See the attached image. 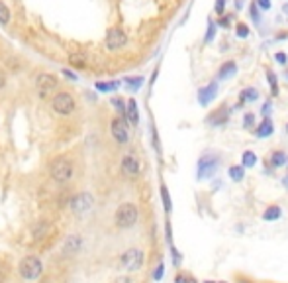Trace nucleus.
<instances>
[{
  "mask_svg": "<svg viewBox=\"0 0 288 283\" xmlns=\"http://www.w3.org/2000/svg\"><path fill=\"white\" fill-rule=\"evenodd\" d=\"M49 175L57 185H67L75 175V163L69 157L59 155L49 163Z\"/></svg>",
  "mask_w": 288,
  "mask_h": 283,
  "instance_id": "nucleus-1",
  "label": "nucleus"
},
{
  "mask_svg": "<svg viewBox=\"0 0 288 283\" xmlns=\"http://www.w3.org/2000/svg\"><path fill=\"white\" fill-rule=\"evenodd\" d=\"M34 90L41 101H49L51 95L55 90H59V77L55 73H47V71H39L34 77Z\"/></svg>",
  "mask_w": 288,
  "mask_h": 283,
  "instance_id": "nucleus-2",
  "label": "nucleus"
},
{
  "mask_svg": "<svg viewBox=\"0 0 288 283\" xmlns=\"http://www.w3.org/2000/svg\"><path fill=\"white\" fill-rule=\"evenodd\" d=\"M51 110L57 116H71L76 110V101L71 90H55L51 95Z\"/></svg>",
  "mask_w": 288,
  "mask_h": 283,
  "instance_id": "nucleus-3",
  "label": "nucleus"
},
{
  "mask_svg": "<svg viewBox=\"0 0 288 283\" xmlns=\"http://www.w3.org/2000/svg\"><path fill=\"white\" fill-rule=\"evenodd\" d=\"M138 206L134 203H122V205L116 208V215H114V222L118 228H132L136 222H138Z\"/></svg>",
  "mask_w": 288,
  "mask_h": 283,
  "instance_id": "nucleus-4",
  "label": "nucleus"
},
{
  "mask_svg": "<svg viewBox=\"0 0 288 283\" xmlns=\"http://www.w3.org/2000/svg\"><path fill=\"white\" fill-rule=\"evenodd\" d=\"M18 271H20V275H22L24 279H28V281H34V279H38L39 275H41V271H43V264L39 262V257L25 256L24 260L20 262Z\"/></svg>",
  "mask_w": 288,
  "mask_h": 283,
  "instance_id": "nucleus-5",
  "label": "nucleus"
},
{
  "mask_svg": "<svg viewBox=\"0 0 288 283\" xmlns=\"http://www.w3.org/2000/svg\"><path fill=\"white\" fill-rule=\"evenodd\" d=\"M127 34H125L122 28H110L108 32H106V38H104V48L108 50V52H120V50H124L125 45H127Z\"/></svg>",
  "mask_w": 288,
  "mask_h": 283,
  "instance_id": "nucleus-6",
  "label": "nucleus"
},
{
  "mask_svg": "<svg viewBox=\"0 0 288 283\" xmlns=\"http://www.w3.org/2000/svg\"><path fill=\"white\" fill-rule=\"evenodd\" d=\"M110 134L116 144L120 146H125L129 142V130H127V120L122 118V116H114L110 120Z\"/></svg>",
  "mask_w": 288,
  "mask_h": 283,
  "instance_id": "nucleus-7",
  "label": "nucleus"
},
{
  "mask_svg": "<svg viewBox=\"0 0 288 283\" xmlns=\"http://www.w3.org/2000/svg\"><path fill=\"white\" fill-rule=\"evenodd\" d=\"M120 264H122V268L127 271H136L139 270L141 266H143V252L138 250V248H132V250H127L122 254L120 257Z\"/></svg>",
  "mask_w": 288,
  "mask_h": 283,
  "instance_id": "nucleus-8",
  "label": "nucleus"
},
{
  "mask_svg": "<svg viewBox=\"0 0 288 283\" xmlns=\"http://www.w3.org/2000/svg\"><path fill=\"white\" fill-rule=\"evenodd\" d=\"M92 205H94V199H92V195L90 193L75 195V197H71V203H69V206L75 210L76 215L87 213L88 208H92Z\"/></svg>",
  "mask_w": 288,
  "mask_h": 283,
  "instance_id": "nucleus-9",
  "label": "nucleus"
},
{
  "mask_svg": "<svg viewBox=\"0 0 288 283\" xmlns=\"http://www.w3.org/2000/svg\"><path fill=\"white\" fill-rule=\"evenodd\" d=\"M120 169H122V173H124L125 177H129V179L138 177V175H139V161H138V157H136L134 154H125L124 157H122Z\"/></svg>",
  "mask_w": 288,
  "mask_h": 283,
  "instance_id": "nucleus-10",
  "label": "nucleus"
},
{
  "mask_svg": "<svg viewBox=\"0 0 288 283\" xmlns=\"http://www.w3.org/2000/svg\"><path fill=\"white\" fill-rule=\"evenodd\" d=\"M218 166H220L218 157H212V155H204L200 161H198V179H206V177H210L212 173H216Z\"/></svg>",
  "mask_w": 288,
  "mask_h": 283,
  "instance_id": "nucleus-11",
  "label": "nucleus"
},
{
  "mask_svg": "<svg viewBox=\"0 0 288 283\" xmlns=\"http://www.w3.org/2000/svg\"><path fill=\"white\" fill-rule=\"evenodd\" d=\"M81 246H83V238L78 234H71L65 238L63 242L61 250H63V256H75L76 252H81Z\"/></svg>",
  "mask_w": 288,
  "mask_h": 283,
  "instance_id": "nucleus-12",
  "label": "nucleus"
},
{
  "mask_svg": "<svg viewBox=\"0 0 288 283\" xmlns=\"http://www.w3.org/2000/svg\"><path fill=\"white\" fill-rule=\"evenodd\" d=\"M216 92H218V83H208L206 87L198 90V103L202 106H208L216 99Z\"/></svg>",
  "mask_w": 288,
  "mask_h": 283,
  "instance_id": "nucleus-13",
  "label": "nucleus"
},
{
  "mask_svg": "<svg viewBox=\"0 0 288 283\" xmlns=\"http://www.w3.org/2000/svg\"><path fill=\"white\" fill-rule=\"evenodd\" d=\"M67 63L71 65L73 69L76 71H85L88 67V57L85 52H73L69 53V57H67Z\"/></svg>",
  "mask_w": 288,
  "mask_h": 283,
  "instance_id": "nucleus-14",
  "label": "nucleus"
},
{
  "mask_svg": "<svg viewBox=\"0 0 288 283\" xmlns=\"http://www.w3.org/2000/svg\"><path fill=\"white\" fill-rule=\"evenodd\" d=\"M227 120H229V110H227V106H222V108H218L212 116H208V124H212V126H224Z\"/></svg>",
  "mask_w": 288,
  "mask_h": 283,
  "instance_id": "nucleus-15",
  "label": "nucleus"
},
{
  "mask_svg": "<svg viewBox=\"0 0 288 283\" xmlns=\"http://www.w3.org/2000/svg\"><path fill=\"white\" fill-rule=\"evenodd\" d=\"M235 73H238V63L235 61H226L218 69V81H227V79L233 77Z\"/></svg>",
  "mask_w": 288,
  "mask_h": 283,
  "instance_id": "nucleus-16",
  "label": "nucleus"
},
{
  "mask_svg": "<svg viewBox=\"0 0 288 283\" xmlns=\"http://www.w3.org/2000/svg\"><path fill=\"white\" fill-rule=\"evenodd\" d=\"M125 120H127V124H138L139 122V112H138V104L134 99H129L127 104H125Z\"/></svg>",
  "mask_w": 288,
  "mask_h": 283,
  "instance_id": "nucleus-17",
  "label": "nucleus"
},
{
  "mask_svg": "<svg viewBox=\"0 0 288 283\" xmlns=\"http://www.w3.org/2000/svg\"><path fill=\"white\" fill-rule=\"evenodd\" d=\"M47 232H49V222H47V220H39L38 224L34 226L32 234H34V238H36V240H41Z\"/></svg>",
  "mask_w": 288,
  "mask_h": 283,
  "instance_id": "nucleus-18",
  "label": "nucleus"
},
{
  "mask_svg": "<svg viewBox=\"0 0 288 283\" xmlns=\"http://www.w3.org/2000/svg\"><path fill=\"white\" fill-rule=\"evenodd\" d=\"M10 20H12V12H10L8 4H6L4 0H0V24H2V26H8Z\"/></svg>",
  "mask_w": 288,
  "mask_h": 283,
  "instance_id": "nucleus-19",
  "label": "nucleus"
},
{
  "mask_svg": "<svg viewBox=\"0 0 288 283\" xmlns=\"http://www.w3.org/2000/svg\"><path fill=\"white\" fill-rule=\"evenodd\" d=\"M241 103H253V101H257L259 99V90L255 89V87H247V89L241 90Z\"/></svg>",
  "mask_w": 288,
  "mask_h": 283,
  "instance_id": "nucleus-20",
  "label": "nucleus"
},
{
  "mask_svg": "<svg viewBox=\"0 0 288 283\" xmlns=\"http://www.w3.org/2000/svg\"><path fill=\"white\" fill-rule=\"evenodd\" d=\"M271 134H273V122H271V118H265L261 122V126L257 128V136L259 138H269Z\"/></svg>",
  "mask_w": 288,
  "mask_h": 283,
  "instance_id": "nucleus-21",
  "label": "nucleus"
},
{
  "mask_svg": "<svg viewBox=\"0 0 288 283\" xmlns=\"http://www.w3.org/2000/svg\"><path fill=\"white\" fill-rule=\"evenodd\" d=\"M280 215H282V210H280V206L273 205V206H269V208H267V210H265V213H263V219L267 220V222H273V220L280 219Z\"/></svg>",
  "mask_w": 288,
  "mask_h": 283,
  "instance_id": "nucleus-22",
  "label": "nucleus"
},
{
  "mask_svg": "<svg viewBox=\"0 0 288 283\" xmlns=\"http://www.w3.org/2000/svg\"><path fill=\"white\" fill-rule=\"evenodd\" d=\"M255 163H257V155L253 154V152H243V155H241V168L243 169L255 168Z\"/></svg>",
  "mask_w": 288,
  "mask_h": 283,
  "instance_id": "nucleus-23",
  "label": "nucleus"
},
{
  "mask_svg": "<svg viewBox=\"0 0 288 283\" xmlns=\"http://www.w3.org/2000/svg\"><path fill=\"white\" fill-rule=\"evenodd\" d=\"M286 161H288V155L284 154V152H280V150L271 154V163H273L275 168H282Z\"/></svg>",
  "mask_w": 288,
  "mask_h": 283,
  "instance_id": "nucleus-24",
  "label": "nucleus"
},
{
  "mask_svg": "<svg viewBox=\"0 0 288 283\" xmlns=\"http://www.w3.org/2000/svg\"><path fill=\"white\" fill-rule=\"evenodd\" d=\"M267 81H269V85H271V95H273V97H278V81H276L275 71L267 69Z\"/></svg>",
  "mask_w": 288,
  "mask_h": 283,
  "instance_id": "nucleus-25",
  "label": "nucleus"
},
{
  "mask_svg": "<svg viewBox=\"0 0 288 283\" xmlns=\"http://www.w3.org/2000/svg\"><path fill=\"white\" fill-rule=\"evenodd\" d=\"M229 177L233 181H241L245 177V169L241 168V166H233V168H229Z\"/></svg>",
  "mask_w": 288,
  "mask_h": 283,
  "instance_id": "nucleus-26",
  "label": "nucleus"
},
{
  "mask_svg": "<svg viewBox=\"0 0 288 283\" xmlns=\"http://www.w3.org/2000/svg\"><path fill=\"white\" fill-rule=\"evenodd\" d=\"M112 106L116 108V112H118V116H122V118H125V103L122 101V99H112Z\"/></svg>",
  "mask_w": 288,
  "mask_h": 283,
  "instance_id": "nucleus-27",
  "label": "nucleus"
},
{
  "mask_svg": "<svg viewBox=\"0 0 288 283\" xmlns=\"http://www.w3.org/2000/svg\"><path fill=\"white\" fill-rule=\"evenodd\" d=\"M4 69H10V71H20L22 69V63H20V59H16V57H10L6 63H4Z\"/></svg>",
  "mask_w": 288,
  "mask_h": 283,
  "instance_id": "nucleus-28",
  "label": "nucleus"
},
{
  "mask_svg": "<svg viewBox=\"0 0 288 283\" xmlns=\"http://www.w3.org/2000/svg\"><path fill=\"white\" fill-rule=\"evenodd\" d=\"M216 36V24L214 22H208V32H206V38H204V43H210Z\"/></svg>",
  "mask_w": 288,
  "mask_h": 283,
  "instance_id": "nucleus-29",
  "label": "nucleus"
},
{
  "mask_svg": "<svg viewBox=\"0 0 288 283\" xmlns=\"http://www.w3.org/2000/svg\"><path fill=\"white\" fill-rule=\"evenodd\" d=\"M161 197H163L165 210L169 213V210H171V197H169V191H167V187H161Z\"/></svg>",
  "mask_w": 288,
  "mask_h": 283,
  "instance_id": "nucleus-30",
  "label": "nucleus"
},
{
  "mask_svg": "<svg viewBox=\"0 0 288 283\" xmlns=\"http://www.w3.org/2000/svg\"><path fill=\"white\" fill-rule=\"evenodd\" d=\"M6 85H8V71L4 67H0V90L6 89Z\"/></svg>",
  "mask_w": 288,
  "mask_h": 283,
  "instance_id": "nucleus-31",
  "label": "nucleus"
},
{
  "mask_svg": "<svg viewBox=\"0 0 288 283\" xmlns=\"http://www.w3.org/2000/svg\"><path fill=\"white\" fill-rule=\"evenodd\" d=\"M255 122H257V120H255V114L247 112V114L243 116V126H245V128H253V126H255Z\"/></svg>",
  "mask_w": 288,
  "mask_h": 283,
  "instance_id": "nucleus-32",
  "label": "nucleus"
},
{
  "mask_svg": "<svg viewBox=\"0 0 288 283\" xmlns=\"http://www.w3.org/2000/svg\"><path fill=\"white\" fill-rule=\"evenodd\" d=\"M224 10H226V0H216L214 12L218 14V16H224Z\"/></svg>",
  "mask_w": 288,
  "mask_h": 283,
  "instance_id": "nucleus-33",
  "label": "nucleus"
},
{
  "mask_svg": "<svg viewBox=\"0 0 288 283\" xmlns=\"http://www.w3.org/2000/svg\"><path fill=\"white\" fill-rule=\"evenodd\" d=\"M249 36V26L247 24H238V38H247Z\"/></svg>",
  "mask_w": 288,
  "mask_h": 283,
  "instance_id": "nucleus-34",
  "label": "nucleus"
},
{
  "mask_svg": "<svg viewBox=\"0 0 288 283\" xmlns=\"http://www.w3.org/2000/svg\"><path fill=\"white\" fill-rule=\"evenodd\" d=\"M125 83H127L132 89H139V87H141V83H143V79H141V77H132V79H127Z\"/></svg>",
  "mask_w": 288,
  "mask_h": 283,
  "instance_id": "nucleus-35",
  "label": "nucleus"
},
{
  "mask_svg": "<svg viewBox=\"0 0 288 283\" xmlns=\"http://www.w3.org/2000/svg\"><path fill=\"white\" fill-rule=\"evenodd\" d=\"M116 87H118V83H98V85H96L98 90H114Z\"/></svg>",
  "mask_w": 288,
  "mask_h": 283,
  "instance_id": "nucleus-36",
  "label": "nucleus"
},
{
  "mask_svg": "<svg viewBox=\"0 0 288 283\" xmlns=\"http://www.w3.org/2000/svg\"><path fill=\"white\" fill-rule=\"evenodd\" d=\"M255 4H257V8H261V10H269V8H271V0H255Z\"/></svg>",
  "mask_w": 288,
  "mask_h": 283,
  "instance_id": "nucleus-37",
  "label": "nucleus"
},
{
  "mask_svg": "<svg viewBox=\"0 0 288 283\" xmlns=\"http://www.w3.org/2000/svg\"><path fill=\"white\" fill-rule=\"evenodd\" d=\"M275 59H276V61H278L280 65H286V63H288V55H286V53H282V52L276 53Z\"/></svg>",
  "mask_w": 288,
  "mask_h": 283,
  "instance_id": "nucleus-38",
  "label": "nucleus"
},
{
  "mask_svg": "<svg viewBox=\"0 0 288 283\" xmlns=\"http://www.w3.org/2000/svg\"><path fill=\"white\" fill-rule=\"evenodd\" d=\"M249 12H251V18H253V20H255V22H259V10H257V4H255V2H253V4H251Z\"/></svg>",
  "mask_w": 288,
  "mask_h": 283,
  "instance_id": "nucleus-39",
  "label": "nucleus"
},
{
  "mask_svg": "<svg viewBox=\"0 0 288 283\" xmlns=\"http://www.w3.org/2000/svg\"><path fill=\"white\" fill-rule=\"evenodd\" d=\"M175 281L176 283H196L194 279H192V277H187V275H178Z\"/></svg>",
  "mask_w": 288,
  "mask_h": 283,
  "instance_id": "nucleus-40",
  "label": "nucleus"
},
{
  "mask_svg": "<svg viewBox=\"0 0 288 283\" xmlns=\"http://www.w3.org/2000/svg\"><path fill=\"white\" fill-rule=\"evenodd\" d=\"M161 275H163V266H157V270H155V275H153V277L159 281V279H161Z\"/></svg>",
  "mask_w": 288,
  "mask_h": 283,
  "instance_id": "nucleus-41",
  "label": "nucleus"
},
{
  "mask_svg": "<svg viewBox=\"0 0 288 283\" xmlns=\"http://www.w3.org/2000/svg\"><path fill=\"white\" fill-rule=\"evenodd\" d=\"M229 24H231V20H229L227 16H224V18L220 20V26H222V28H229Z\"/></svg>",
  "mask_w": 288,
  "mask_h": 283,
  "instance_id": "nucleus-42",
  "label": "nucleus"
},
{
  "mask_svg": "<svg viewBox=\"0 0 288 283\" xmlns=\"http://www.w3.org/2000/svg\"><path fill=\"white\" fill-rule=\"evenodd\" d=\"M4 277H6V268H4V264L0 262V283L4 281Z\"/></svg>",
  "mask_w": 288,
  "mask_h": 283,
  "instance_id": "nucleus-43",
  "label": "nucleus"
},
{
  "mask_svg": "<svg viewBox=\"0 0 288 283\" xmlns=\"http://www.w3.org/2000/svg\"><path fill=\"white\" fill-rule=\"evenodd\" d=\"M63 75H65V77L69 79V81H75V73H71V71H65V69H63Z\"/></svg>",
  "mask_w": 288,
  "mask_h": 283,
  "instance_id": "nucleus-44",
  "label": "nucleus"
},
{
  "mask_svg": "<svg viewBox=\"0 0 288 283\" xmlns=\"http://www.w3.org/2000/svg\"><path fill=\"white\" fill-rule=\"evenodd\" d=\"M263 112H265V114H269V112H271V103H265Z\"/></svg>",
  "mask_w": 288,
  "mask_h": 283,
  "instance_id": "nucleus-45",
  "label": "nucleus"
},
{
  "mask_svg": "<svg viewBox=\"0 0 288 283\" xmlns=\"http://www.w3.org/2000/svg\"><path fill=\"white\" fill-rule=\"evenodd\" d=\"M204 283H214V281H204Z\"/></svg>",
  "mask_w": 288,
  "mask_h": 283,
  "instance_id": "nucleus-46",
  "label": "nucleus"
},
{
  "mask_svg": "<svg viewBox=\"0 0 288 283\" xmlns=\"http://www.w3.org/2000/svg\"><path fill=\"white\" fill-rule=\"evenodd\" d=\"M286 79H288V71H286Z\"/></svg>",
  "mask_w": 288,
  "mask_h": 283,
  "instance_id": "nucleus-47",
  "label": "nucleus"
},
{
  "mask_svg": "<svg viewBox=\"0 0 288 283\" xmlns=\"http://www.w3.org/2000/svg\"><path fill=\"white\" fill-rule=\"evenodd\" d=\"M286 132H288V124H286Z\"/></svg>",
  "mask_w": 288,
  "mask_h": 283,
  "instance_id": "nucleus-48",
  "label": "nucleus"
}]
</instances>
